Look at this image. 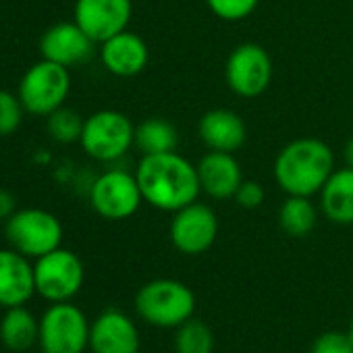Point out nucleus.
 I'll return each mask as SVG.
<instances>
[{"label": "nucleus", "mask_w": 353, "mask_h": 353, "mask_svg": "<svg viewBox=\"0 0 353 353\" xmlns=\"http://www.w3.org/2000/svg\"><path fill=\"white\" fill-rule=\"evenodd\" d=\"M174 351L176 353H212L214 351V334L210 326L202 320L190 318L176 328L174 334Z\"/></svg>", "instance_id": "obj_23"}, {"label": "nucleus", "mask_w": 353, "mask_h": 353, "mask_svg": "<svg viewBox=\"0 0 353 353\" xmlns=\"http://www.w3.org/2000/svg\"><path fill=\"white\" fill-rule=\"evenodd\" d=\"M36 293L34 264L17 250H0V305H26Z\"/></svg>", "instance_id": "obj_17"}, {"label": "nucleus", "mask_w": 353, "mask_h": 353, "mask_svg": "<svg viewBox=\"0 0 353 353\" xmlns=\"http://www.w3.org/2000/svg\"><path fill=\"white\" fill-rule=\"evenodd\" d=\"M320 208L336 225H353V168H334L320 190Z\"/></svg>", "instance_id": "obj_19"}, {"label": "nucleus", "mask_w": 353, "mask_h": 353, "mask_svg": "<svg viewBox=\"0 0 353 353\" xmlns=\"http://www.w3.org/2000/svg\"><path fill=\"white\" fill-rule=\"evenodd\" d=\"M69 92H71L69 69L42 59L40 63L32 65L23 73L17 96L26 112L34 117H48L61 106H65Z\"/></svg>", "instance_id": "obj_4"}, {"label": "nucleus", "mask_w": 353, "mask_h": 353, "mask_svg": "<svg viewBox=\"0 0 353 353\" xmlns=\"http://www.w3.org/2000/svg\"><path fill=\"white\" fill-rule=\"evenodd\" d=\"M83 152L98 162H114L135 145V125L125 112L98 110L83 123L79 139Z\"/></svg>", "instance_id": "obj_5"}, {"label": "nucleus", "mask_w": 353, "mask_h": 353, "mask_svg": "<svg viewBox=\"0 0 353 353\" xmlns=\"http://www.w3.org/2000/svg\"><path fill=\"white\" fill-rule=\"evenodd\" d=\"M318 221V210L312 198L287 196L279 208V227L289 237H305L314 231Z\"/></svg>", "instance_id": "obj_22"}, {"label": "nucleus", "mask_w": 353, "mask_h": 353, "mask_svg": "<svg viewBox=\"0 0 353 353\" xmlns=\"http://www.w3.org/2000/svg\"><path fill=\"white\" fill-rule=\"evenodd\" d=\"M272 71L268 50L256 42H245L231 50L225 65V81L239 98H258L268 90Z\"/></svg>", "instance_id": "obj_10"}, {"label": "nucleus", "mask_w": 353, "mask_h": 353, "mask_svg": "<svg viewBox=\"0 0 353 353\" xmlns=\"http://www.w3.org/2000/svg\"><path fill=\"white\" fill-rule=\"evenodd\" d=\"M310 353H353V339L349 332L328 330L316 336Z\"/></svg>", "instance_id": "obj_27"}, {"label": "nucleus", "mask_w": 353, "mask_h": 353, "mask_svg": "<svg viewBox=\"0 0 353 353\" xmlns=\"http://www.w3.org/2000/svg\"><path fill=\"white\" fill-rule=\"evenodd\" d=\"M90 204L94 212L106 221L131 219L143 204L135 172L110 168L98 174L90 188Z\"/></svg>", "instance_id": "obj_8"}, {"label": "nucleus", "mask_w": 353, "mask_h": 353, "mask_svg": "<svg viewBox=\"0 0 353 353\" xmlns=\"http://www.w3.org/2000/svg\"><path fill=\"white\" fill-rule=\"evenodd\" d=\"M83 123L85 119L75 112L73 108L61 106L59 110H54L52 114L46 117V129L48 135L57 141V143H75L81 139L83 133Z\"/></svg>", "instance_id": "obj_24"}, {"label": "nucleus", "mask_w": 353, "mask_h": 353, "mask_svg": "<svg viewBox=\"0 0 353 353\" xmlns=\"http://www.w3.org/2000/svg\"><path fill=\"white\" fill-rule=\"evenodd\" d=\"M212 15L223 21H243L248 19L260 5V0H206Z\"/></svg>", "instance_id": "obj_26"}, {"label": "nucleus", "mask_w": 353, "mask_h": 353, "mask_svg": "<svg viewBox=\"0 0 353 353\" xmlns=\"http://www.w3.org/2000/svg\"><path fill=\"white\" fill-rule=\"evenodd\" d=\"M176 143H179V133L170 121L162 117H150L135 125V148L141 156L172 152L176 150Z\"/></svg>", "instance_id": "obj_21"}, {"label": "nucleus", "mask_w": 353, "mask_h": 353, "mask_svg": "<svg viewBox=\"0 0 353 353\" xmlns=\"http://www.w3.org/2000/svg\"><path fill=\"white\" fill-rule=\"evenodd\" d=\"M100 61L110 75L135 77L148 67L150 48L141 36L125 30L100 44Z\"/></svg>", "instance_id": "obj_16"}, {"label": "nucleus", "mask_w": 353, "mask_h": 353, "mask_svg": "<svg viewBox=\"0 0 353 353\" xmlns=\"http://www.w3.org/2000/svg\"><path fill=\"white\" fill-rule=\"evenodd\" d=\"M200 139L208 150L237 152L248 137V127L241 114L231 108H212L202 114L198 123Z\"/></svg>", "instance_id": "obj_18"}, {"label": "nucleus", "mask_w": 353, "mask_h": 353, "mask_svg": "<svg viewBox=\"0 0 353 353\" xmlns=\"http://www.w3.org/2000/svg\"><path fill=\"white\" fill-rule=\"evenodd\" d=\"M131 15V0H75L73 7V21L96 44H102L108 38L125 32Z\"/></svg>", "instance_id": "obj_12"}, {"label": "nucleus", "mask_w": 353, "mask_h": 353, "mask_svg": "<svg viewBox=\"0 0 353 353\" xmlns=\"http://www.w3.org/2000/svg\"><path fill=\"white\" fill-rule=\"evenodd\" d=\"M17 212L15 196L7 190H0V221H9Z\"/></svg>", "instance_id": "obj_29"}, {"label": "nucleus", "mask_w": 353, "mask_h": 353, "mask_svg": "<svg viewBox=\"0 0 353 353\" xmlns=\"http://www.w3.org/2000/svg\"><path fill=\"white\" fill-rule=\"evenodd\" d=\"M5 237L13 250L38 260L61 248L63 225L57 214L48 210L23 208L5 223Z\"/></svg>", "instance_id": "obj_6"}, {"label": "nucleus", "mask_w": 353, "mask_h": 353, "mask_svg": "<svg viewBox=\"0 0 353 353\" xmlns=\"http://www.w3.org/2000/svg\"><path fill=\"white\" fill-rule=\"evenodd\" d=\"M143 202L162 212H176L202 194L198 166L179 152L141 156L135 168Z\"/></svg>", "instance_id": "obj_1"}, {"label": "nucleus", "mask_w": 353, "mask_h": 353, "mask_svg": "<svg viewBox=\"0 0 353 353\" xmlns=\"http://www.w3.org/2000/svg\"><path fill=\"white\" fill-rule=\"evenodd\" d=\"M233 200H235L241 208H245V210H256V208H260V206L264 204L266 192H264V188H262L260 181L243 179L241 185H239V190L235 192Z\"/></svg>", "instance_id": "obj_28"}, {"label": "nucleus", "mask_w": 353, "mask_h": 353, "mask_svg": "<svg viewBox=\"0 0 353 353\" xmlns=\"http://www.w3.org/2000/svg\"><path fill=\"white\" fill-rule=\"evenodd\" d=\"M334 170L330 145L318 137H297L274 158V181L287 196L312 198L320 194Z\"/></svg>", "instance_id": "obj_2"}, {"label": "nucleus", "mask_w": 353, "mask_h": 353, "mask_svg": "<svg viewBox=\"0 0 353 353\" xmlns=\"http://www.w3.org/2000/svg\"><path fill=\"white\" fill-rule=\"evenodd\" d=\"M90 322L71 301L52 303L40 318L42 353H83L90 347Z\"/></svg>", "instance_id": "obj_7"}, {"label": "nucleus", "mask_w": 353, "mask_h": 353, "mask_svg": "<svg viewBox=\"0 0 353 353\" xmlns=\"http://www.w3.org/2000/svg\"><path fill=\"white\" fill-rule=\"evenodd\" d=\"M23 104L17 94L0 90V137L13 135L23 121Z\"/></svg>", "instance_id": "obj_25"}, {"label": "nucleus", "mask_w": 353, "mask_h": 353, "mask_svg": "<svg viewBox=\"0 0 353 353\" xmlns=\"http://www.w3.org/2000/svg\"><path fill=\"white\" fill-rule=\"evenodd\" d=\"M343 158H345V166L353 168V135L347 139L345 148H343Z\"/></svg>", "instance_id": "obj_30"}, {"label": "nucleus", "mask_w": 353, "mask_h": 353, "mask_svg": "<svg viewBox=\"0 0 353 353\" xmlns=\"http://www.w3.org/2000/svg\"><path fill=\"white\" fill-rule=\"evenodd\" d=\"M135 312L152 326L179 328L183 322L194 318L196 295L181 281L154 279L137 291Z\"/></svg>", "instance_id": "obj_3"}, {"label": "nucleus", "mask_w": 353, "mask_h": 353, "mask_svg": "<svg viewBox=\"0 0 353 353\" xmlns=\"http://www.w3.org/2000/svg\"><path fill=\"white\" fill-rule=\"evenodd\" d=\"M198 166L200 185L206 196L212 200H233L235 192L243 181L241 164L231 152H206Z\"/></svg>", "instance_id": "obj_15"}, {"label": "nucleus", "mask_w": 353, "mask_h": 353, "mask_svg": "<svg viewBox=\"0 0 353 353\" xmlns=\"http://www.w3.org/2000/svg\"><path fill=\"white\" fill-rule=\"evenodd\" d=\"M40 322L34 318L26 305L7 307L3 320H0V341L11 351H28L38 343Z\"/></svg>", "instance_id": "obj_20"}, {"label": "nucleus", "mask_w": 353, "mask_h": 353, "mask_svg": "<svg viewBox=\"0 0 353 353\" xmlns=\"http://www.w3.org/2000/svg\"><path fill=\"white\" fill-rule=\"evenodd\" d=\"M170 241L185 256H200L208 252L219 237V216L202 202H192L185 208L172 212Z\"/></svg>", "instance_id": "obj_11"}, {"label": "nucleus", "mask_w": 353, "mask_h": 353, "mask_svg": "<svg viewBox=\"0 0 353 353\" xmlns=\"http://www.w3.org/2000/svg\"><path fill=\"white\" fill-rule=\"evenodd\" d=\"M36 293H40L50 303L71 301L83 287L85 268L79 256L71 250L59 248L34 264Z\"/></svg>", "instance_id": "obj_9"}, {"label": "nucleus", "mask_w": 353, "mask_h": 353, "mask_svg": "<svg viewBox=\"0 0 353 353\" xmlns=\"http://www.w3.org/2000/svg\"><path fill=\"white\" fill-rule=\"evenodd\" d=\"M96 42L75 23L63 21L44 32L40 38L42 59L63 65L67 69L88 63L94 57Z\"/></svg>", "instance_id": "obj_13"}, {"label": "nucleus", "mask_w": 353, "mask_h": 353, "mask_svg": "<svg viewBox=\"0 0 353 353\" xmlns=\"http://www.w3.org/2000/svg\"><path fill=\"white\" fill-rule=\"evenodd\" d=\"M349 336L353 339V316H351V322H349Z\"/></svg>", "instance_id": "obj_31"}, {"label": "nucleus", "mask_w": 353, "mask_h": 353, "mask_svg": "<svg viewBox=\"0 0 353 353\" xmlns=\"http://www.w3.org/2000/svg\"><path fill=\"white\" fill-rule=\"evenodd\" d=\"M90 349L94 353H139V330L127 314L108 307L90 326Z\"/></svg>", "instance_id": "obj_14"}]
</instances>
